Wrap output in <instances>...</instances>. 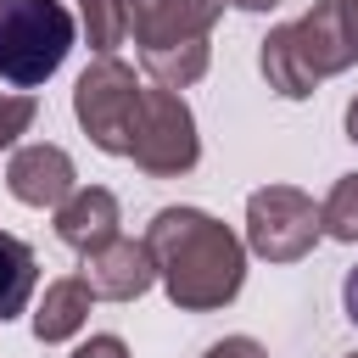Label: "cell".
Here are the masks:
<instances>
[{
    "label": "cell",
    "mask_w": 358,
    "mask_h": 358,
    "mask_svg": "<svg viewBox=\"0 0 358 358\" xmlns=\"http://www.w3.org/2000/svg\"><path fill=\"white\" fill-rule=\"evenodd\" d=\"M140 241H145V252L157 263V280H162L173 308L213 313V308L241 296L246 241L224 218H213L201 207H162V213H151Z\"/></svg>",
    "instance_id": "1"
},
{
    "label": "cell",
    "mask_w": 358,
    "mask_h": 358,
    "mask_svg": "<svg viewBox=\"0 0 358 358\" xmlns=\"http://www.w3.org/2000/svg\"><path fill=\"white\" fill-rule=\"evenodd\" d=\"M352 62H358V28H352L347 0H313V11H302L296 22L268 28L257 50L268 90L285 101H308L324 78L347 73Z\"/></svg>",
    "instance_id": "2"
},
{
    "label": "cell",
    "mask_w": 358,
    "mask_h": 358,
    "mask_svg": "<svg viewBox=\"0 0 358 358\" xmlns=\"http://www.w3.org/2000/svg\"><path fill=\"white\" fill-rule=\"evenodd\" d=\"M78 17L62 0H0V84L39 90L73 50Z\"/></svg>",
    "instance_id": "3"
},
{
    "label": "cell",
    "mask_w": 358,
    "mask_h": 358,
    "mask_svg": "<svg viewBox=\"0 0 358 358\" xmlns=\"http://www.w3.org/2000/svg\"><path fill=\"white\" fill-rule=\"evenodd\" d=\"M140 78L129 62L117 56H95L78 84H73V117L78 129L90 134L95 151L106 157H129V140H134V117H140Z\"/></svg>",
    "instance_id": "4"
},
{
    "label": "cell",
    "mask_w": 358,
    "mask_h": 358,
    "mask_svg": "<svg viewBox=\"0 0 358 358\" xmlns=\"http://www.w3.org/2000/svg\"><path fill=\"white\" fill-rule=\"evenodd\" d=\"M129 157L140 173L151 179H179L201 162V134H196V112L185 106L179 90H162L151 84L140 95V117H134V140H129Z\"/></svg>",
    "instance_id": "5"
},
{
    "label": "cell",
    "mask_w": 358,
    "mask_h": 358,
    "mask_svg": "<svg viewBox=\"0 0 358 358\" xmlns=\"http://www.w3.org/2000/svg\"><path fill=\"white\" fill-rule=\"evenodd\" d=\"M319 201L296 185H263L246 196V246L268 263H296L319 246Z\"/></svg>",
    "instance_id": "6"
},
{
    "label": "cell",
    "mask_w": 358,
    "mask_h": 358,
    "mask_svg": "<svg viewBox=\"0 0 358 358\" xmlns=\"http://www.w3.org/2000/svg\"><path fill=\"white\" fill-rule=\"evenodd\" d=\"M224 17V0H140L134 11V45L145 50H179V45H213V22Z\"/></svg>",
    "instance_id": "7"
},
{
    "label": "cell",
    "mask_w": 358,
    "mask_h": 358,
    "mask_svg": "<svg viewBox=\"0 0 358 358\" xmlns=\"http://www.w3.org/2000/svg\"><path fill=\"white\" fill-rule=\"evenodd\" d=\"M6 190L22 201V207H62L73 190H78V173H73V157L50 140H34V145H17L11 162H6Z\"/></svg>",
    "instance_id": "8"
},
{
    "label": "cell",
    "mask_w": 358,
    "mask_h": 358,
    "mask_svg": "<svg viewBox=\"0 0 358 358\" xmlns=\"http://www.w3.org/2000/svg\"><path fill=\"white\" fill-rule=\"evenodd\" d=\"M78 280L90 285L95 302H134V296H145V291L157 285V263H151L145 241L117 235V241H106L101 252L84 257V274H78Z\"/></svg>",
    "instance_id": "9"
},
{
    "label": "cell",
    "mask_w": 358,
    "mask_h": 358,
    "mask_svg": "<svg viewBox=\"0 0 358 358\" xmlns=\"http://www.w3.org/2000/svg\"><path fill=\"white\" fill-rule=\"evenodd\" d=\"M117 224H123V213H117V196H112L106 185H78V190L56 207V235H62V246H73L78 257H90V252H101L106 241H117Z\"/></svg>",
    "instance_id": "10"
},
{
    "label": "cell",
    "mask_w": 358,
    "mask_h": 358,
    "mask_svg": "<svg viewBox=\"0 0 358 358\" xmlns=\"http://www.w3.org/2000/svg\"><path fill=\"white\" fill-rule=\"evenodd\" d=\"M90 285L78 280V274H62V280H50L45 285V296H39V308H34V336L45 341V347H56V341H67V336H78L84 330V319H90Z\"/></svg>",
    "instance_id": "11"
},
{
    "label": "cell",
    "mask_w": 358,
    "mask_h": 358,
    "mask_svg": "<svg viewBox=\"0 0 358 358\" xmlns=\"http://www.w3.org/2000/svg\"><path fill=\"white\" fill-rule=\"evenodd\" d=\"M34 285H39V257H34V246H28L22 235L0 229V324L28 308Z\"/></svg>",
    "instance_id": "12"
},
{
    "label": "cell",
    "mask_w": 358,
    "mask_h": 358,
    "mask_svg": "<svg viewBox=\"0 0 358 358\" xmlns=\"http://www.w3.org/2000/svg\"><path fill=\"white\" fill-rule=\"evenodd\" d=\"M134 11H140V0H78V22H84L95 56H112L134 34Z\"/></svg>",
    "instance_id": "13"
},
{
    "label": "cell",
    "mask_w": 358,
    "mask_h": 358,
    "mask_svg": "<svg viewBox=\"0 0 358 358\" xmlns=\"http://www.w3.org/2000/svg\"><path fill=\"white\" fill-rule=\"evenodd\" d=\"M145 62V73H151V84H162V90H190L201 73H207V62H213V45H179V50H145L140 56Z\"/></svg>",
    "instance_id": "14"
},
{
    "label": "cell",
    "mask_w": 358,
    "mask_h": 358,
    "mask_svg": "<svg viewBox=\"0 0 358 358\" xmlns=\"http://www.w3.org/2000/svg\"><path fill=\"white\" fill-rule=\"evenodd\" d=\"M319 229L330 235V241H358V173H341L336 185H330V196L319 201Z\"/></svg>",
    "instance_id": "15"
},
{
    "label": "cell",
    "mask_w": 358,
    "mask_h": 358,
    "mask_svg": "<svg viewBox=\"0 0 358 358\" xmlns=\"http://www.w3.org/2000/svg\"><path fill=\"white\" fill-rule=\"evenodd\" d=\"M34 95H22V90H0V151L6 145H17V134H28L34 129Z\"/></svg>",
    "instance_id": "16"
},
{
    "label": "cell",
    "mask_w": 358,
    "mask_h": 358,
    "mask_svg": "<svg viewBox=\"0 0 358 358\" xmlns=\"http://www.w3.org/2000/svg\"><path fill=\"white\" fill-rule=\"evenodd\" d=\"M201 358H268V352H263V341H252V336H224V341H213Z\"/></svg>",
    "instance_id": "17"
},
{
    "label": "cell",
    "mask_w": 358,
    "mask_h": 358,
    "mask_svg": "<svg viewBox=\"0 0 358 358\" xmlns=\"http://www.w3.org/2000/svg\"><path fill=\"white\" fill-rule=\"evenodd\" d=\"M73 358H129V347H123V336H90V341H78L73 347Z\"/></svg>",
    "instance_id": "18"
},
{
    "label": "cell",
    "mask_w": 358,
    "mask_h": 358,
    "mask_svg": "<svg viewBox=\"0 0 358 358\" xmlns=\"http://www.w3.org/2000/svg\"><path fill=\"white\" fill-rule=\"evenodd\" d=\"M341 308H347V319L358 324V268H347V280H341Z\"/></svg>",
    "instance_id": "19"
},
{
    "label": "cell",
    "mask_w": 358,
    "mask_h": 358,
    "mask_svg": "<svg viewBox=\"0 0 358 358\" xmlns=\"http://www.w3.org/2000/svg\"><path fill=\"white\" fill-rule=\"evenodd\" d=\"M347 140H352V145H358V95H352V101H347Z\"/></svg>",
    "instance_id": "20"
},
{
    "label": "cell",
    "mask_w": 358,
    "mask_h": 358,
    "mask_svg": "<svg viewBox=\"0 0 358 358\" xmlns=\"http://www.w3.org/2000/svg\"><path fill=\"white\" fill-rule=\"evenodd\" d=\"M224 6H241V11H274L280 0H224Z\"/></svg>",
    "instance_id": "21"
},
{
    "label": "cell",
    "mask_w": 358,
    "mask_h": 358,
    "mask_svg": "<svg viewBox=\"0 0 358 358\" xmlns=\"http://www.w3.org/2000/svg\"><path fill=\"white\" fill-rule=\"evenodd\" d=\"M347 11H352V28H358V0H347Z\"/></svg>",
    "instance_id": "22"
},
{
    "label": "cell",
    "mask_w": 358,
    "mask_h": 358,
    "mask_svg": "<svg viewBox=\"0 0 358 358\" xmlns=\"http://www.w3.org/2000/svg\"><path fill=\"white\" fill-rule=\"evenodd\" d=\"M347 358H358V352H347Z\"/></svg>",
    "instance_id": "23"
}]
</instances>
